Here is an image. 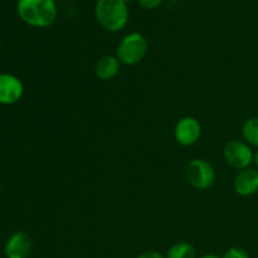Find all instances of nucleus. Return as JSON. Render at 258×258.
<instances>
[{"mask_svg":"<svg viewBox=\"0 0 258 258\" xmlns=\"http://www.w3.org/2000/svg\"><path fill=\"white\" fill-rule=\"evenodd\" d=\"M242 136L249 146L258 148V117L248 118L242 126Z\"/></svg>","mask_w":258,"mask_h":258,"instance_id":"f8f14e48","label":"nucleus"},{"mask_svg":"<svg viewBox=\"0 0 258 258\" xmlns=\"http://www.w3.org/2000/svg\"><path fill=\"white\" fill-rule=\"evenodd\" d=\"M202 135L201 122L196 117L185 116L176 122L174 128V138L181 146H191L199 140Z\"/></svg>","mask_w":258,"mask_h":258,"instance_id":"423d86ee","label":"nucleus"},{"mask_svg":"<svg viewBox=\"0 0 258 258\" xmlns=\"http://www.w3.org/2000/svg\"><path fill=\"white\" fill-rule=\"evenodd\" d=\"M32 249V237L27 232L17 231L8 238L4 252L7 258H28Z\"/></svg>","mask_w":258,"mask_h":258,"instance_id":"6e6552de","label":"nucleus"},{"mask_svg":"<svg viewBox=\"0 0 258 258\" xmlns=\"http://www.w3.org/2000/svg\"><path fill=\"white\" fill-rule=\"evenodd\" d=\"M0 196H2V189H0Z\"/></svg>","mask_w":258,"mask_h":258,"instance_id":"6ab92c4d","label":"nucleus"},{"mask_svg":"<svg viewBox=\"0 0 258 258\" xmlns=\"http://www.w3.org/2000/svg\"><path fill=\"white\" fill-rule=\"evenodd\" d=\"M254 153L246 141L231 140L224 146V159L231 168L243 170L253 163Z\"/></svg>","mask_w":258,"mask_h":258,"instance_id":"39448f33","label":"nucleus"},{"mask_svg":"<svg viewBox=\"0 0 258 258\" xmlns=\"http://www.w3.org/2000/svg\"><path fill=\"white\" fill-rule=\"evenodd\" d=\"M222 258H249L248 252L241 247H231L224 252Z\"/></svg>","mask_w":258,"mask_h":258,"instance_id":"ddd939ff","label":"nucleus"},{"mask_svg":"<svg viewBox=\"0 0 258 258\" xmlns=\"http://www.w3.org/2000/svg\"><path fill=\"white\" fill-rule=\"evenodd\" d=\"M253 163L256 164V166L258 169V150L256 151V153H254V155H253Z\"/></svg>","mask_w":258,"mask_h":258,"instance_id":"f3484780","label":"nucleus"},{"mask_svg":"<svg viewBox=\"0 0 258 258\" xmlns=\"http://www.w3.org/2000/svg\"><path fill=\"white\" fill-rule=\"evenodd\" d=\"M186 179L197 190H208L216 181V171L204 159H194L186 166Z\"/></svg>","mask_w":258,"mask_h":258,"instance_id":"20e7f679","label":"nucleus"},{"mask_svg":"<svg viewBox=\"0 0 258 258\" xmlns=\"http://www.w3.org/2000/svg\"><path fill=\"white\" fill-rule=\"evenodd\" d=\"M17 13L25 24L34 28H48L58 14L55 0H18Z\"/></svg>","mask_w":258,"mask_h":258,"instance_id":"f257e3e1","label":"nucleus"},{"mask_svg":"<svg viewBox=\"0 0 258 258\" xmlns=\"http://www.w3.org/2000/svg\"><path fill=\"white\" fill-rule=\"evenodd\" d=\"M166 258H197L196 248L188 242H178L168 249Z\"/></svg>","mask_w":258,"mask_h":258,"instance_id":"9b49d317","label":"nucleus"},{"mask_svg":"<svg viewBox=\"0 0 258 258\" xmlns=\"http://www.w3.org/2000/svg\"><path fill=\"white\" fill-rule=\"evenodd\" d=\"M125 2H126V3H128V2H131V0H125Z\"/></svg>","mask_w":258,"mask_h":258,"instance_id":"a211bd4d","label":"nucleus"},{"mask_svg":"<svg viewBox=\"0 0 258 258\" xmlns=\"http://www.w3.org/2000/svg\"><path fill=\"white\" fill-rule=\"evenodd\" d=\"M0 49H2V43H0Z\"/></svg>","mask_w":258,"mask_h":258,"instance_id":"aec40b11","label":"nucleus"},{"mask_svg":"<svg viewBox=\"0 0 258 258\" xmlns=\"http://www.w3.org/2000/svg\"><path fill=\"white\" fill-rule=\"evenodd\" d=\"M138 258H166V257L158 251H145L143 252V253H141Z\"/></svg>","mask_w":258,"mask_h":258,"instance_id":"2eb2a0df","label":"nucleus"},{"mask_svg":"<svg viewBox=\"0 0 258 258\" xmlns=\"http://www.w3.org/2000/svg\"><path fill=\"white\" fill-rule=\"evenodd\" d=\"M24 93L22 81L10 73H0V105H14Z\"/></svg>","mask_w":258,"mask_h":258,"instance_id":"0eeeda50","label":"nucleus"},{"mask_svg":"<svg viewBox=\"0 0 258 258\" xmlns=\"http://www.w3.org/2000/svg\"><path fill=\"white\" fill-rule=\"evenodd\" d=\"M234 190L241 197H251L258 191V169L247 168L239 170L234 178Z\"/></svg>","mask_w":258,"mask_h":258,"instance_id":"1a4fd4ad","label":"nucleus"},{"mask_svg":"<svg viewBox=\"0 0 258 258\" xmlns=\"http://www.w3.org/2000/svg\"><path fill=\"white\" fill-rule=\"evenodd\" d=\"M95 17L103 29L108 32H120L128 22V5L125 0H97Z\"/></svg>","mask_w":258,"mask_h":258,"instance_id":"f03ea898","label":"nucleus"},{"mask_svg":"<svg viewBox=\"0 0 258 258\" xmlns=\"http://www.w3.org/2000/svg\"><path fill=\"white\" fill-rule=\"evenodd\" d=\"M199 258H222V257L217 256V254L214 253H207V254H203V256H201Z\"/></svg>","mask_w":258,"mask_h":258,"instance_id":"dca6fc26","label":"nucleus"},{"mask_svg":"<svg viewBox=\"0 0 258 258\" xmlns=\"http://www.w3.org/2000/svg\"><path fill=\"white\" fill-rule=\"evenodd\" d=\"M120 60L116 55H105L96 62L95 75L101 81H110L120 72Z\"/></svg>","mask_w":258,"mask_h":258,"instance_id":"9d476101","label":"nucleus"},{"mask_svg":"<svg viewBox=\"0 0 258 258\" xmlns=\"http://www.w3.org/2000/svg\"><path fill=\"white\" fill-rule=\"evenodd\" d=\"M164 0H138L139 5H140L143 9L146 10H153L156 9V8L160 7L163 4Z\"/></svg>","mask_w":258,"mask_h":258,"instance_id":"4468645a","label":"nucleus"},{"mask_svg":"<svg viewBox=\"0 0 258 258\" xmlns=\"http://www.w3.org/2000/svg\"><path fill=\"white\" fill-rule=\"evenodd\" d=\"M149 43L145 35L139 32L128 33L122 38L116 49V57L125 66H135L144 59L148 53Z\"/></svg>","mask_w":258,"mask_h":258,"instance_id":"7ed1b4c3","label":"nucleus"}]
</instances>
